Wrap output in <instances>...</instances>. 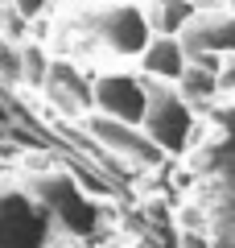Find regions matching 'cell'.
Masks as SVG:
<instances>
[{"mask_svg":"<svg viewBox=\"0 0 235 248\" xmlns=\"http://www.w3.org/2000/svg\"><path fill=\"white\" fill-rule=\"evenodd\" d=\"M0 87L17 91L21 87V46L0 33Z\"/></svg>","mask_w":235,"mask_h":248,"instance_id":"10","label":"cell"},{"mask_svg":"<svg viewBox=\"0 0 235 248\" xmlns=\"http://www.w3.org/2000/svg\"><path fill=\"white\" fill-rule=\"evenodd\" d=\"M177 87V95L186 99V104L194 108V112H202V108H210L219 95H223V83H219V75H210V71H202V66H186L182 71V79L174 83Z\"/></svg>","mask_w":235,"mask_h":248,"instance_id":"8","label":"cell"},{"mask_svg":"<svg viewBox=\"0 0 235 248\" xmlns=\"http://www.w3.org/2000/svg\"><path fill=\"white\" fill-rule=\"evenodd\" d=\"M42 95L66 124H78L87 112H95V79H91L78 62L58 58V54H54V66H50V75H45Z\"/></svg>","mask_w":235,"mask_h":248,"instance_id":"3","label":"cell"},{"mask_svg":"<svg viewBox=\"0 0 235 248\" xmlns=\"http://www.w3.org/2000/svg\"><path fill=\"white\" fill-rule=\"evenodd\" d=\"M78 124H83V133H87L99 149H107L112 157H120L124 166H132V170H157L165 161V153L145 137L140 124H124V120H116V116H103V112H87Z\"/></svg>","mask_w":235,"mask_h":248,"instance_id":"2","label":"cell"},{"mask_svg":"<svg viewBox=\"0 0 235 248\" xmlns=\"http://www.w3.org/2000/svg\"><path fill=\"white\" fill-rule=\"evenodd\" d=\"M177 248H215V240H210V232H190V228H182Z\"/></svg>","mask_w":235,"mask_h":248,"instance_id":"12","label":"cell"},{"mask_svg":"<svg viewBox=\"0 0 235 248\" xmlns=\"http://www.w3.org/2000/svg\"><path fill=\"white\" fill-rule=\"evenodd\" d=\"M132 4H140V0H132Z\"/></svg>","mask_w":235,"mask_h":248,"instance_id":"15","label":"cell"},{"mask_svg":"<svg viewBox=\"0 0 235 248\" xmlns=\"http://www.w3.org/2000/svg\"><path fill=\"white\" fill-rule=\"evenodd\" d=\"M148 108V83L132 71H103L95 75V112L116 116L124 124H140Z\"/></svg>","mask_w":235,"mask_h":248,"instance_id":"4","label":"cell"},{"mask_svg":"<svg viewBox=\"0 0 235 248\" xmlns=\"http://www.w3.org/2000/svg\"><path fill=\"white\" fill-rule=\"evenodd\" d=\"M140 13H145L148 33L177 37L190 25V17L198 13V0H140Z\"/></svg>","mask_w":235,"mask_h":248,"instance_id":"7","label":"cell"},{"mask_svg":"<svg viewBox=\"0 0 235 248\" xmlns=\"http://www.w3.org/2000/svg\"><path fill=\"white\" fill-rule=\"evenodd\" d=\"M190 62L202 66V71H210V75H223V66H227L223 54H190Z\"/></svg>","mask_w":235,"mask_h":248,"instance_id":"13","label":"cell"},{"mask_svg":"<svg viewBox=\"0 0 235 248\" xmlns=\"http://www.w3.org/2000/svg\"><path fill=\"white\" fill-rule=\"evenodd\" d=\"M190 66V54H186L182 37H165V33H148L145 50L136 54V75L148 83H169L174 87L182 79V71Z\"/></svg>","mask_w":235,"mask_h":248,"instance_id":"6","label":"cell"},{"mask_svg":"<svg viewBox=\"0 0 235 248\" xmlns=\"http://www.w3.org/2000/svg\"><path fill=\"white\" fill-rule=\"evenodd\" d=\"M9 4H13V9H17L21 17L29 21V25H33L37 17H45V13H50V4H54V0H9Z\"/></svg>","mask_w":235,"mask_h":248,"instance_id":"11","label":"cell"},{"mask_svg":"<svg viewBox=\"0 0 235 248\" xmlns=\"http://www.w3.org/2000/svg\"><path fill=\"white\" fill-rule=\"evenodd\" d=\"M50 66H54V50L45 42H37V37H25V42H21V87L42 91Z\"/></svg>","mask_w":235,"mask_h":248,"instance_id":"9","label":"cell"},{"mask_svg":"<svg viewBox=\"0 0 235 248\" xmlns=\"http://www.w3.org/2000/svg\"><path fill=\"white\" fill-rule=\"evenodd\" d=\"M4 141H9V124L0 120V145H4Z\"/></svg>","mask_w":235,"mask_h":248,"instance_id":"14","label":"cell"},{"mask_svg":"<svg viewBox=\"0 0 235 248\" xmlns=\"http://www.w3.org/2000/svg\"><path fill=\"white\" fill-rule=\"evenodd\" d=\"M177 37H182L186 54H223V58H231L235 54V9L231 4L198 9Z\"/></svg>","mask_w":235,"mask_h":248,"instance_id":"5","label":"cell"},{"mask_svg":"<svg viewBox=\"0 0 235 248\" xmlns=\"http://www.w3.org/2000/svg\"><path fill=\"white\" fill-rule=\"evenodd\" d=\"M140 128H145V137L165 157H182L198 141V112L177 95V87H169V83H148V108H145Z\"/></svg>","mask_w":235,"mask_h":248,"instance_id":"1","label":"cell"}]
</instances>
